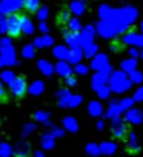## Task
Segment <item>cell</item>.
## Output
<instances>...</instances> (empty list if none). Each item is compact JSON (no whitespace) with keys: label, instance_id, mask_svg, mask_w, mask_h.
Wrapping results in <instances>:
<instances>
[{"label":"cell","instance_id":"3","mask_svg":"<svg viewBox=\"0 0 143 157\" xmlns=\"http://www.w3.org/2000/svg\"><path fill=\"white\" fill-rule=\"evenodd\" d=\"M22 5H23V8L28 13H36L39 10L40 2H39V0H22Z\"/></svg>","mask_w":143,"mask_h":157},{"label":"cell","instance_id":"2","mask_svg":"<svg viewBox=\"0 0 143 157\" xmlns=\"http://www.w3.org/2000/svg\"><path fill=\"white\" fill-rule=\"evenodd\" d=\"M9 90H11L14 97H17V99L23 97L25 93H26V82H25V78L23 77H17V78H14V80H11L9 82Z\"/></svg>","mask_w":143,"mask_h":157},{"label":"cell","instance_id":"1","mask_svg":"<svg viewBox=\"0 0 143 157\" xmlns=\"http://www.w3.org/2000/svg\"><path fill=\"white\" fill-rule=\"evenodd\" d=\"M22 26H23L22 17H19V16H11L6 20V33L11 37H19L22 33Z\"/></svg>","mask_w":143,"mask_h":157}]
</instances>
